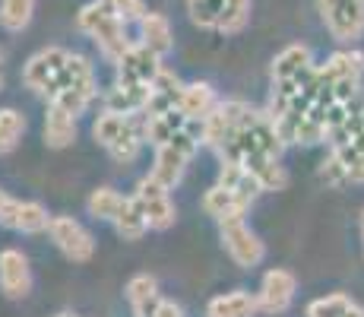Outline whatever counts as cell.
I'll return each instance as SVG.
<instances>
[{
  "label": "cell",
  "instance_id": "6da1fadb",
  "mask_svg": "<svg viewBox=\"0 0 364 317\" xmlns=\"http://www.w3.org/2000/svg\"><path fill=\"white\" fill-rule=\"evenodd\" d=\"M95 98V73H92V63L80 54H70L64 73H60L58 86L54 93L48 95V105H58L64 108L67 115H82L89 108V102Z\"/></svg>",
  "mask_w": 364,
  "mask_h": 317
},
{
  "label": "cell",
  "instance_id": "7a4b0ae2",
  "mask_svg": "<svg viewBox=\"0 0 364 317\" xmlns=\"http://www.w3.org/2000/svg\"><path fill=\"white\" fill-rule=\"evenodd\" d=\"M200 140H203V127H197V121H191L178 137H171L168 143L156 146V162H152L149 175L159 181V185H165L168 190H171L181 181V175H184L187 162L193 159Z\"/></svg>",
  "mask_w": 364,
  "mask_h": 317
},
{
  "label": "cell",
  "instance_id": "3957f363",
  "mask_svg": "<svg viewBox=\"0 0 364 317\" xmlns=\"http://www.w3.org/2000/svg\"><path fill=\"white\" fill-rule=\"evenodd\" d=\"M124 26H127V23H121V19H117L114 13H111L108 6L102 4V0L82 6V13H80V29L92 35L95 45L102 48V54L108 61H114V63L121 61L124 54H127V48H130Z\"/></svg>",
  "mask_w": 364,
  "mask_h": 317
},
{
  "label": "cell",
  "instance_id": "277c9868",
  "mask_svg": "<svg viewBox=\"0 0 364 317\" xmlns=\"http://www.w3.org/2000/svg\"><path fill=\"white\" fill-rule=\"evenodd\" d=\"M247 115H250V105L241 102V98L219 102L213 108V115L200 124L203 127V143L213 146V150H222V146L235 137V130L244 124V118H247Z\"/></svg>",
  "mask_w": 364,
  "mask_h": 317
},
{
  "label": "cell",
  "instance_id": "5b68a950",
  "mask_svg": "<svg viewBox=\"0 0 364 317\" xmlns=\"http://www.w3.org/2000/svg\"><path fill=\"white\" fill-rule=\"evenodd\" d=\"M67 61H70V51H64V48H45V51H38L35 58H29V63L23 67V83L32 93L51 95L60 73H64Z\"/></svg>",
  "mask_w": 364,
  "mask_h": 317
},
{
  "label": "cell",
  "instance_id": "8992f818",
  "mask_svg": "<svg viewBox=\"0 0 364 317\" xmlns=\"http://www.w3.org/2000/svg\"><path fill=\"white\" fill-rule=\"evenodd\" d=\"M320 13L336 41H355L364 32V0H320Z\"/></svg>",
  "mask_w": 364,
  "mask_h": 317
},
{
  "label": "cell",
  "instance_id": "52a82bcc",
  "mask_svg": "<svg viewBox=\"0 0 364 317\" xmlns=\"http://www.w3.org/2000/svg\"><path fill=\"white\" fill-rule=\"evenodd\" d=\"M133 200L139 203V209H143L149 229L165 232V229H171L174 225V203H171V197H168V187L159 185L152 175H146V178L136 185Z\"/></svg>",
  "mask_w": 364,
  "mask_h": 317
},
{
  "label": "cell",
  "instance_id": "ba28073f",
  "mask_svg": "<svg viewBox=\"0 0 364 317\" xmlns=\"http://www.w3.org/2000/svg\"><path fill=\"white\" fill-rule=\"evenodd\" d=\"M162 70H165L162 58L139 41V45H130L127 54L117 61V83H127V86H152Z\"/></svg>",
  "mask_w": 364,
  "mask_h": 317
},
{
  "label": "cell",
  "instance_id": "9c48e42d",
  "mask_svg": "<svg viewBox=\"0 0 364 317\" xmlns=\"http://www.w3.org/2000/svg\"><path fill=\"white\" fill-rule=\"evenodd\" d=\"M48 232H51V241L60 248V254L70 257L73 264H86V260H92L95 241L76 219H70V216H54Z\"/></svg>",
  "mask_w": 364,
  "mask_h": 317
},
{
  "label": "cell",
  "instance_id": "30bf717a",
  "mask_svg": "<svg viewBox=\"0 0 364 317\" xmlns=\"http://www.w3.org/2000/svg\"><path fill=\"white\" fill-rule=\"evenodd\" d=\"M222 244H225L228 257L235 260L237 266H244V270H250V266H257L263 260V241L254 235V232L241 222H225L222 225Z\"/></svg>",
  "mask_w": 364,
  "mask_h": 317
},
{
  "label": "cell",
  "instance_id": "8fae6325",
  "mask_svg": "<svg viewBox=\"0 0 364 317\" xmlns=\"http://www.w3.org/2000/svg\"><path fill=\"white\" fill-rule=\"evenodd\" d=\"M51 219L48 209L35 200H6V207L0 209V225L13 232H26V235H38V232L51 229Z\"/></svg>",
  "mask_w": 364,
  "mask_h": 317
},
{
  "label": "cell",
  "instance_id": "7c38bea8",
  "mask_svg": "<svg viewBox=\"0 0 364 317\" xmlns=\"http://www.w3.org/2000/svg\"><path fill=\"white\" fill-rule=\"evenodd\" d=\"M295 276H291L289 270H269L263 276L260 283V295H257V301H260V311L263 314H282L289 311L291 298H295Z\"/></svg>",
  "mask_w": 364,
  "mask_h": 317
},
{
  "label": "cell",
  "instance_id": "4fadbf2b",
  "mask_svg": "<svg viewBox=\"0 0 364 317\" xmlns=\"http://www.w3.org/2000/svg\"><path fill=\"white\" fill-rule=\"evenodd\" d=\"M32 289V273H29V260L19 251L6 248L0 251V292L6 298H26Z\"/></svg>",
  "mask_w": 364,
  "mask_h": 317
},
{
  "label": "cell",
  "instance_id": "5bb4252c",
  "mask_svg": "<svg viewBox=\"0 0 364 317\" xmlns=\"http://www.w3.org/2000/svg\"><path fill=\"white\" fill-rule=\"evenodd\" d=\"M250 203H254V200H247V197L235 194V190H228L222 185H215L213 190H206V197H203V209H206V216L219 219L222 225H225V222H241L244 213L250 209Z\"/></svg>",
  "mask_w": 364,
  "mask_h": 317
},
{
  "label": "cell",
  "instance_id": "9a60e30c",
  "mask_svg": "<svg viewBox=\"0 0 364 317\" xmlns=\"http://www.w3.org/2000/svg\"><path fill=\"white\" fill-rule=\"evenodd\" d=\"M215 105H219V98H215V93H213V86H209V83H191V86L181 89L178 108H181V115H184L187 121L203 124L209 115H213Z\"/></svg>",
  "mask_w": 364,
  "mask_h": 317
},
{
  "label": "cell",
  "instance_id": "2e32d148",
  "mask_svg": "<svg viewBox=\"0 0 364 317\" xmlns=\"http://www.w3.org/2000/svg\"><path fill=\"white\" fill-rule=\"evenodd\" d=\"M361 70H364V54L339 51L323 67H317V76H320V86H333L336 80H361Z\"/></svg>",
  "mask_w": 364,
  "mask_h": 317
},
{
  "label": "cell",
  "instance_id": "e0dca14e",
  "mask_svg": "<svg viewBox=\"0 0 364 317\" xmlns=\"http://www.w3.org/2000/svg\"><path fill=\"white\" fill-rule=\"evenodd\" d=\"M257 311H260L257 295L244 292V289L228 292V295H219V298H213L206 305V317H254Z\"/></svg>",
  "mask_w": 364,
  "mask_h": 317
},
{
  "label": "cell",
  "instance_id": "ac0fdd59",
  "mask_svg": "<svg viewBox=\"0 0 364 317\" xmlns=\"http://www.w3.org/2000/svg\"><path fill=\"white\" fill-rule=\"evenodd\" d=\"M149 86H127V83H117L108 95H105V111H117V115H136L146 111L149 105Z\"/></svg>",
  "mask_w": 364,
  "mask_h": 317
},
{
  "label": "cell",
  "instance_id": "d6986e66",
  "mask_svg": "<svg viewBox=\"0 0 364 317\" xmlns=\"http://www.w3.org/2000/svg\"><path fill=\"white\" fill-rule=\"evenodd\" d=\"M311 51L304 45H289L276 61H272V83H291L311 70Z\"/></svg>",
  "mask_w": 364,
  "mask_h": 317
},
{
  "label": "cell",
  "instance_id": "ffe728a7",
  "mask_svg": "<svg viewBox=\"0 0 364 317\" xmlns=\"http://www.w3.org/2000/svg\"><path fill=\"white\" fill-rule=\"evenodd\" d=\"M139 32H143V45L149 51H156L159 58H165L174 48V35H171V23L162 16V13H146L139 19Z\"/></svg>",
  "mask_w": 364,
  "mask_h": 317
},
{
  "label": "cell",
  "instance_id": "44dd1931",
  "mask_svg": "<svg viewBox=\"0 0 364 317\" xmlns=\"http://www.w3.org/2000/svg\"><path fill=\"white\" fill-rule=\"evenodd\" d=\"M76 140V118L67 115L58 105H48L45 115V143L54 146V150H64Z\"/></svg>",
  "mask_w": 364,
  "mask_h": 317
},
{
  "label": "cell",
  "instance_id": "7402d4cb",
  "mask_svg": "<svg viewBox=\"0 0 364 317\" xmlns=\"http://www.w3.org/2000/svg\"><path fill=\"white\" fill-rule=\"evenodd\" d=\"M187 124H191V121L181 115V108H171V111H165V115L146 118V121H143V133H146V140H149V143L162 146V143H168L171 137H178V133L184 130Z\"/></svg>",
  "mask_w": 364,
  "mask_h": 317
},
{
  "label": "cell",
  "instance_id": "603a6c76",
  "mask_svg": "<svg viewBox=\"0 0 364 317\" xmlns=\"http://www.w3.org/2000/svg\"><path fill=\"white\" fill-rule=\"evenodd\" d=\"M219 185L235 190V194L247 197V200H254L257 194H260V181L254 178V175L247 172V168L241 165V162H222V172H219Z\"/></svg>",
  "mask_w": 364,
  "mask_h": 317
},
{
  "label": "cell",
  "instance_id": "cb8c5ba5",
  "mask_svg": "<svg viewBox=\"0 0 364 317\" xmlns=\"http://www.w3.org/2000/svg\"><path fill=\"white\" fill-rule=\"evenodd\" d=\"M127 298L133 305V314L136 317H149V311L159 305V286L152 276H133L127 283Z\"/></svg>",
  "mask_w": 364,
  "mask_h": 317
},
{
  "label": "cell",
  "instance_id": "d4e9b609",
  "mask_svg": "<svg viewBox=\"0 0 364 317\" xmlns=\"http://www.w3.org/2000/svg\"><path fill=\"white\" fill-rule=\"evenodd\" d=\"M114 229L121 238H127V241H139V238L146 235V229H149V222H146L143 209H139V203L133 200V197H127L121 207V213H117L114 219Z\"/></svg>",
  "mask_w": 364,
  "mask_h": 317
},
{
  "label": "cell",
  "instance_id": "484cf974",
  "mask_svg": "<svg viewBox=\"0 0 364 317\" xmlns=\"http://www.w3.org/2000/svg\"><path fill=\"white\" fill-rule=\"evenodd\" d=\"M133 124H136V121H133V115H117V111H105V115H99V121H95V127H92V137L99 140L105 150H108V146L114 143L117 137H124V133H127Z\"/></svg>",
  "mask_w": 364,
  "mask_h": 317
},
{
  "label": "cell",
  "instance_id": "4316f807",
  "mask_svg": "<svg viewBox=\"0 0 364 317\" xmlns=\"http://www.w3.org/2000/svg\"><path fill=\"white\" fill-rule=\"evenodd\" d=\"M35 0H0V26L6 32H23L32 23Z\"/></svg>",
  "mask_w": 364,
  "mask_h": 317
},
{
  "label": "cell",
  "instance_id": "83f0119b",
  "mask_svg": "<svg viewBox=\"0 0 364 317\" xmlns=\"http://www.w3.org/2000/svg\"><path fill=\"white\" fill-rule=\"evenodd\" d=\"M124 200L127 197H121L117 190H111V187H99V190H92L89 194V213L95 216V219H108V222H114L117 219V213H121V207H124Z\"/></svg>",
  "mask_w": 364,
  "mask_h": 317
},
{
  "label": "cell",
  "instance_id": "f1b7e54d",
  "mask_svg": "<svg viewBox=\"0 0 364 317\" xmlns=\"http://www.w3.org/2000/svg\"><path fill=\"white\" fill-rule=\"evenodd\" d=\"M247 19H250V0H222V13L215 29L225 35H237L247 26Z\"/></svg>",
  "mask_w": 364,
  "mask_h": 317
},
{
  "label": "cell",
  "instance_id": "f546056e",
  "mask_svg": "<svg viewBox=\"0 0 364 317\" xmlns=\"http://www.w3.org/2000/svg\"><path fill=\"white\" fill-rule=\"evenodd\" d=\"M143 140H146V133H143V127L139 124H133L124 137H117L114 143L108 146V152H111V159L114 162H121V165H127V162H133L139 156V150H143Z\"/></svg>",
  "mask_w": 364,
  "mask_h": 317
},
{
  "label": "cell",
  "instance_id": "4dcf8cb0",
  "mask_svg": "<svg viewBox=\"0 0 364 317\" xmlns=\"http://www.w3.org/2000/svg\"><path fill=\"white\" fill-rule=\"evenodd\" d=\"M355 308V301L348 295L336 292V295H326V298H317L307 305V317H348V311Z\"/></svg>",
  "mask_w": 364,
  "mask_h": 317
},
{
  "label": "cell",
  "instance_id": "1f68e13d",
  "mask_svg": "<svg viewBox=\"0 0 364 317\" xmlns=\"http://www.w3.org/2000/svg\"><path fill=\"white\" fill-rule=\"evenodd\" d=\"M23 130H26V121H23V115H19V111L0 108V152H10L13 146L19 143Z\"/></svg>",
  "mask_w": 364,
  "mask_h": 317
},
{
  "label": "cell",
  "instance_id": "d6a6232c",
  "mask_svg": "<svg viewBox=\"0 0 364 317\" xmlns=\"http://www.w3.org/2000/svg\"><path fill=\"white\" fill-rule=\"evenodd\" d=\"M187 10H191L193 26L215 29L219 26V13H222V0H193V4H187Z\"/></svg>",
  "mask_w": 364,
  "mask_h": 317
},
{
  "label": "cell",
  "instance_id": "836d02e7",
  "mask_svg": "<svg viewBox=\"0 0 364 317\" xmlns=\"http://www.w3.org/2000/svg\"><path fill=\"white\" fill-rule=\"evenodd\" d=\"M105 6H108L111 13H114L121 23H133V19H143L146 16V4L143 0H102Z\"/></svg>",
  "mask_w": 364,
  "mask_h": 317
},
{
  "label": "cell",
  "instance_id": "e575fe53",
  "mask_svg": "<svg viewBox=\"0 0 364 317\" xmlns=\"http://www.w3.org/2000/svg\"><path fill=\"white\" fill-rule=\"evenodd\" d=\"M320 178L326 181L330 187H348L352 185V178H348V172H346V165H342L336 156H330L323 162V168H320Z\"/></svg>",
  "mask_w": 364,
  "mask_h": 317
},
{
  "label": "cell",
  "instance_id": "d590c367",
  "mask_svg": "<svg viewBox=\"0 0 364 317\" xmlns=\"http://www.w3.org/2000/svg\"><path fill=\"white\" fill-rule=\"evenodd\" d=\"M149 317H184L181 314V308L174 305V301H168V298H159V305L149 311Z\"/></svg>",
  "mask_w": 364,
  "mask_h": 317
},
{
  "label": "cell",
  "instance_id": "8d00e7d4",
  "mask_svg": "<svg viewBox=\"0 0 364 317\" xmlns=\"http://www.w3.org/2000/svg\"><path fill=\"white\" fill-rule=\"evenodd\" d=\"M6 200H10V197H6V194H4V190H0V209H4V207H6Z\"/></svg>",
  "mask_w": 364,
  "mask_h": 317
},
{
  "label": "cell",
  "instance_id": "74e56055",
  "mask_svg": "<svg viewBox=\"0 0 364 317\" xmlns=\"http://www.w3.org/2000/svg\"><path fill=\"white\" fill-rule=\"evenodd\" d=\"M361 124H364V108H361Z\"/></svg>",
  "mask_w": 364,
  "mask_h": 317
},
{
  "label": "cell",
  "instance_id": "f35d334b",
  "mask_svg": "<svg viewBox=\"0 0 364 317\" xmlns=\"http://www.w3.org/2000/svg\"><path fill=\"white\" fill-rule=\"evenodd\" d=\"M58 317H73V314H58Z\"/></svg>",
  "mask_w": 364,
  "mask_h": 317
},
{
  "label": "cell",
  "instance_id": "ab89813d",
  "mask_svg": "<svg viewBox=\"0 0 364 317\" xmlns=\"http://www.w3.org/2000/svg\"><path fill=\"white\" fill-rule=\"evenodd\" d=\"M361 232H364V219H361Z\"/></svg>",
  "mask_w": 364,
  "mask_h": 317
},
{
  "label": "cell",
  "instance_id": "60d3db41",
  "mask_svg": "<svg viewBox=\"0 0 364 317\" xmlns=\"http://www.w3.org/2000/svg\"><path fill=\"white\" fill-rule=\"evenodd\" d=\"M187 4H193V0H187Z\"/></svg>",
  "mask_w": 364,
  "mask_h": 317
},
{
  "label": "cell",
  "instance_id": "b9f144b4",
  "mask_svg": "<svg viewBox=\"0 0 364 317\" xmlns=\"http://www.w3.org/2000/svg\"><path fill=\"white\" fill-rule=\"evenodd\" d=\"M0 86H4V80H0Z\"/></svg>",
  "mask_w": 364,
  "mask_h": 317
}]
</instances>
